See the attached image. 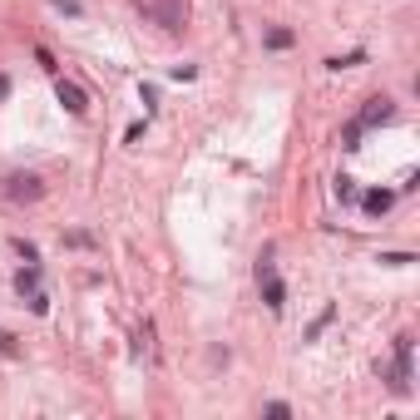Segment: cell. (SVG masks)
<instances>
[{"label": "cell", "mask_w": 420, "mask_h": 420, "mask_svg": "<svg viewBox=\"0 0 420 420\" xmlns=\"http://www.w3.org/2000/svg\"><path fill=\"white\" fill-rule=\"evenodd\" d=\"M6 94H10V79H6V75H0V99H6Z\"/></svg>", "instance_id": "cell-18"}, {"label": "cell", "mask_w": 420, "mask_h": 420, "mask_svg": "<svg viewBox=\"0 0 420 420\" xmlns=\"http://www.w3.org/2000/svg\"><path fill=\"white\" fill-rule=\"evenodd\" d=\"M386 267H405V262H415V252H381Z\"/></svg>", "instance_id": "cell-13"}, {"label": "cell", "mask_w": 420, "mask_h": 420, "mask_svg": "<svg viewBox=\"0 0 420 420\" xmlns=\"http://www.w3.org/2000/svg\"><path fill=\"white\" fill-rule=\"evenodd\" d=\"M0 193H6L10 203H40L45 198V183L35 173H10V178H0Z\"/></svg>", "instance_id": "cell-1"}, {"label": "cell", "mask_w": 420, "mask_h": 420, "mask_svg": "<svg viewBox=\"0 0 420 420\" xmlns=\"http://www.w3.org/2000/svg\"><path fill=\"white\" fill-rule=\"evenodd\" d=\"M55 10H65V15H79L84 6H79V0H55Z\"/></svg>", "instance_id": "cell-17"}, {"label": "cell", "mask_w": 420, "mask_h": 420, "mask_svg": "<svg viewBox=\"0 0 420 420\" xmlns=\"http://www.w3.org/2000/svg\"><path fill=\"white\" fill-rule=\"evenodd\" d=\"M332 70H351V65H366V49H351V55H341V60H327Z\"/></svg>", "instance_id": "cell-8"}, {"label": "cell", "mask_w": 420, "mask_h": 420, "mask_svg": "<svg viewBox=\"0 0 420 420\" xmlns=\"http://www.w3.org/2000/svg\"><path fill=\"white\" fill-rule=\"evenodd\" d=\"M292 45V30H267V49H287Z\"/></svg>", "instance_id": "cell-11"}, {"label": "cell", "mask_w": 420, "mask_h": 420, "mask_svg": "<svg viewBox=\"0 0 420 420\" xmlns=\"http://www.w3.org/2000/svg\"><path fill=\"white\" fill-rule=\"evenodd\" d=\"M55 94H60V104H65L70 114H84V109H89L84 89H79V84H70V79H60V84H55Z\"/></svg>", "instance_id": "cell-5"}, {"label": "cell", "mask_w": 420, "mask_h": 420, "mask_svg": "<svg viewBox=\"0 0 420 420\" xmlns=\"http://www.w3.org/2000/svg\"><path fill=\"white\" fill-rule=\"evenodd\" d=\"M341 148H361V124H356V119L341 129Z\"/></svg>", "instance_id": "cell-9"}, {"label": "cell", "mask_w": 420, "mask_h": 420, "mask_svg": "<svg viewBox=\"0 0 420 420\" xmlns=\"http://www.w3.org/2000/svg\"><path fill=\"white\" fill-rule=\"evenodd\" d=\"M391 203H396V193H386V188H376V193H366V198H361V208H366V213H371V218L391 213Z\"/></svg>", "instance_id": "cell-6"}, {"label": "cell", "mask_w": 420, "mask_h": 420, "mask_svg": "<svg viewBox=\"0 0 420 420\" xmlns=\"http://www.w3.org/2000/svg\"><path fill=\"white\" fill-rule=\"evenodd\" d=\"M336 198L351 203V198H356V178H336Z\"/></svg>", "instance_id": "cell-14"}, {"label": "cell", "mask_w": 420, "mask_h": 420, "mask_svg": "<svg viewBox=\"0 0 420 420\" xmlns=\"http://www.w3.org/2000/svg\"><path fill=\"white\" fill-rule=\"evenodd\" d=\"M332 317H336V306H327V311H322V317H317V322H311V327H306V336H322V332H327V322H332Z\"/></svg>", "instance_id": "cell-12"}, {"label": "cell", "mask_w": 420, "mask_h": 420, "mask_svg": "<svg viewBox=\"0 0 420 420\" xmlns=\"http://www.w3.org/2000/svg\"><path fill=\"white\" fill-rule=\"evenodd\" d=\"M396 119V104L386 99V94H376V99H366V109H361V129H371V124H391Z\"/></svg>", "instance_id": "cell-4"}, {"label": "cell", "mask_w": 420, "mask_h": 420, "mask_svg": "<svg viewBox=\"0 0 420 420\" xmlns=\"http://www.w3.org/2000/svg\"><path fill=\"white\" fill-rule=\"evenodd\" d=\"M35 287H40V267H35V262H30L25 272H15V292H20V297H30Z\"/></svg>", "instance_id": "cell-7"}, {"label": "cell", "mask_w": 420, "mask_h": 420, "mask_svg": "<svg viewBox=\"0 0 420 420\" xmlns=\"http://www.w3.org/2000/svg\"><path fill=\"white\" fill-rule=\"evenodd\" d=\"M396 396H410V336H396V366L386 371Z\"/></svg>", "instance_id": "cell-2"}, {"label": "cell", "mask_w": 420, "mask_h": 420, "mask_svg": "<svg viewBox=\"0 0 420 420\" xmlns=\"http://www.w3.org/2000/svg\"><path fill=\"white\" fill-rule=\"evenodd\" d=\"M257 287H262V302H267L272 311L287 306V287H282V277L272 272V262H257Z\"/></svg>", "instance_id": "cell-3"}, {"label": "cell", "mask_w": 420, "mask_h": 420, "mask_svg": "<svg viewBox=\"0 0 420 420\" xmlns=\"http://www.w3.org/2000/svg\"><path fill=\"white\" fill-rule=\"evenodd\" d=\"M15 252H20L25 262H40V252H35V242H25V238H15Z\"/></svg>", "instance_id": "cell-15"}, {"label": "cell", "mask_w": 420, "mask_h": 420, "mask_svg": "<svg viewBox=\"0 0 420 420\" xmlns=\"http://www.w3.org/2000/svg\"><path fill=\"white\" fill-rule=\"evenodd\" d=\"M25 302H30V311H35V317H45V311H49V297H45L40 287H35V292H30Z\"/></svg>", "instance_id": "cell-10"}, {"label": "cell", "mask_w": 420, "mask_h": 420, "mask_svg": "<svg viewBox=\"0 0 420 420\" xmlns=\"http://www.w3.org/2000/svg\"><path fill=\"white\" fill-rule=\"evenodd\" d=\"M0 356H15V336L10 332H0Z\"/></svg>", "instance_id": "cell-16"}]
</instances>
